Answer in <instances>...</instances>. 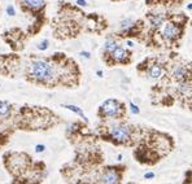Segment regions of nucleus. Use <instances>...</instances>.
Segmentation results:
<instances>
[{"label":"nucleus","mask_w":192,"mask_h":184,"mask_svg":"<svg viewBox=\"0 0 192 184\" xmlns=\"http://www.w3.org/2000/svg\"><path fill=\"white\" fill-rule=\"evenodd\" d=\"M25 78L27 82L47 88H56L57 86L72 88L79 84L80 70L77 62L65 53H55L51 57L33 55L26 67Z\"/></svg>","instance_id":"obj_1"},{"label":"nucleus","mask_w":192,"mask_h":184,"mask_svg":"<svg viewBox=\"0 0 192 184\" xmlns=\"http://www.w3.org/2000/svg\"><path fill=\"white\" fill-rule=\"evenodd\" d=\"M144 132L145 136L142 137L139 145L134 151V157L139 163L155 165L173 151L174 140L171 136L160 131L144 130Z\"/></svg>","instance_id":"obj_2"},{"label":"nucleus","mask_w":192,"mask_h":184,"mask_svg":"<svg viewBox=\"0 0 192 184\" xmlns=\"http://www.w3.org/2000/svg\"><path fill=\"white\" fill-rule=\"evenodd\" d=\"M5 169L17 182H43L42 172H45L43 162H33V158L24 152H7L3 156Z\"/></svg>","instance_id":"obj_3"},{"label":"nucleus","mask_w":192,"mask_h":184,"mask_svg":"<svg viewBox=\"0 0 192 184\" xmlns=\"http://www.w3.org/2000/svg\"><path fill=\"white\" fill-rule=\"evenodd\" d=\"M13 119L16 127L25 131H44L60 123V117L45 106H21Z\"/></svg>","instance_id":"obj_4"},{"label":"nucleus","mask_w":192,"mask_h":184,"mask_svg":"<svg viewBox=\"0 0 192 184\" xmlns=\"http://www.w3.org/2000/svg\"><path fill=\"white\" fill-rule=\"evenodd\" d=\"M99 132H100L101 139L110 144L117 147H134L136 143L138 134L140 131L130 123L117 121V123L114 125H104L103 127H100Z\"/></svg>","instance_id":"obj_5"},{"label":"nucleus","mask_w":192,"mask_h":184,"mask_svg":"<svg viewBox=\"0 0 192 184\" xmlns=\"http://www.w3.org/2000/svg\"><path fill=\"white\" fill-rule=\"evenodd\" d=\"M187 22H188V18L182 16V14L173 16L167 21H165L164 24L161 25L162 26L161 36L165 40V43L171 44V45H177L178 42L184 35V30H186Z\"/></svg>","instance_id":"obj_6"},{"label":"nucleus","mask_w":192,"mask_h":184,"mask_svg":"<svg viewBox=\"0 0 192 184\" xmlns=\"http://www.w3.org/2000/svg\"><path fill=\"white\" fill-rule=\"evenodd\" d=\"M20 9L24 13H29L34 16L35 22L31 25L29 30V35L34 36L38 34L43 27L44 24V14H45V0H17Z\"/></svg>","instance_id":"obj_7"},{"label":"nucleus","mask_w":192,"mask_h":184,"mask_svg":"<svg viewBox=\"0 0 192 184\" xmlns=\"http://www.w3.org/2000/svg\"><path fill=\"white\" fill-rule=\"evenodd\" d=\"M125 102L117 99H107L97 109V117L101 121H122L126 117Z\"/></svg>","instance_id":"obj_8"},{"label":"nucleus","mask_w":192,"mask_h":184,"mask_svg":"<svg viewBox=\"0 0 192 184\" xmlns=\"http://www.w3.org/2000/svg\"><path fill=\"white\" fill-rule=\"evenodd\" d=\"M125 165H108L95 172L91 178V182L103 184H118L123 180V174L126 172Z\"/></svg>","instance_id":"obj_9"},{"label":"nucleus","mask_w":192,"mask_h":184,"mask_svg":"<svg viewBox=\"0 0 192 184\" xmlns=\"http://www.w3.org/2000/svg\"><path fill=\"white\" fill-rule=\"evenodd\" d=\"M104 62L108 66H113V65H129L132 61V52L130 49H127L125 47H121L118 44L112 52L108 53L107 56H103Z\"/></svg>","instance_id":"obj_10"},{"label":"nucleus","mask_w":192,"mask_h":184,"mask_svg":"<svg viewBox=\"0 0 192 184\" xmlns=\"http://www.w3.org/2000/svg\"><path fill=\"white\" fill-rule=\"evenodd\" d=\"M144 70V74H147L149 79L152 80H160L164 77V73L166 71V67L160 61L153 59H145L142 64L138 65V71L142 73Z\"/></svg>","instance_id":"obj_11"},{"label":"nucleus","mask_w":192,"mask_h":184,"mask_svg":"<svg viewBox=\"0 0 192 184\" xmlns=\"http://www.w3.org/2000/svg\"><path fill=\"white\" fill-rule=\"evenodd\" d=\"M16 113L14 105L10 104L9 101H0V125H4L5 122H9L10 119H13Z\"/></svg>","instance_id":"obj_12"},{"label":"nucleus","mask_w":192,"mask_h":184,"mask_svg":"<svg viewBox=\"0 0 192 184\" xmlns=\"http://www.w3.org/2000/svg\"><path fill=\"white\" fill-rule=\"evenodd\" d=\"M147 18H148V21H149L151 26L157 30V29H160L161 25L167 20V16L161 14V13H148V14H147Z\"/></svg>","instance_id":"obj_13"},{"label":"nucleus","mask_w":192,"mask_h":184,"mask_svg":"<svg viewBox=\"0 0 192 184\" xmlns=\"http://www.w3.org/2000/svg\"><path fill=\"white\" fill-rule=\"evenodd\" d=\"M118 45V42H117V36H108L105 43H104V51H103V56H107L108 53H110Z\"/></svg>","instance_id":"obj_14"},{"label":"nucleus","mask_w":192,"mask_h":184,"mask_svg":"<svg viewBox=\"0 0 192 184\" xmlns=\"http://www.w3.org/2000/svg\"><path fill=\"white\" fill-rule=\"evenodd\" d=\"M62 106H64V108H66V109H69V110L74 112V113L79 114V116L84 119V122H87V118H86V116H84V113H83L82 110H80V109H79L78 106H75V105H62Z\"/></svg>","instance_id":"obj_15"},{"label":"nucleus","mask_w":192,"mask_h":184,"mask_svg":"<svg viewBox=\"0 0 192 184\" xmlns=\"http://www.w3.org/2000/svg\"><path fill=\"white\" fill-rule=\"evenodd\" d=\"M48 47H49V42H48V39H44L42 43H39V45H38V48L40 49V51H45V49H48Z\"/></svg>","instance_id":"obj_16"},{"label":"nucleus","mask_w":192,"mask_h":184,"mask_svg":"<svg viewBox=\"0 0 192 184\" xmlns=\"http://www.w3.org/2000/svg\"><path fill=\"white\" fill-rule=\"evenodd\" d=\"M7 12H8V14H9V16H14V14H16L13 5H8V7H7Z\"/></svg>","instance_id":"obj_17"},{"label":"nucleus","mask_w":192,"mask_h":184,"mask_svg":"<svg viewBox=\"0 0 192 184\" xmlns=\"http://www.w3.org/2000/svg\"><path fill=\"white\" fill-rule=\"evenodd\" d=\"M130 106H131V110L135 113V114H139V108L136 105H134V102H130Z\"/></svg>","instance_id":"obj_18"},{"label":"nucleus","mask_w":192,"mask_h":184,"mask_svg":"<svg viewBox=\"0 0 192 184\" xmlns=\"http://www.w3.org/2000/svg\"><path fill=\"white\" fill-rule=\"evenodd\" d=\"M144 178H145V179H153V178H155V174H153V172H148V174L144 175Z\"/></svg>","instance_id":"obj_19"},{"label":"nucleus","mask_w":192,"mask_h":184,"mask_svg":"<svg viewBox=\"0 0 192 184\" xmlns=\"http://www.w3.org/2000/svg\"><path fill=\"white\" fill-rule=\"evenodd\" d=\"M44 151V145H37V152L40 153V152H43Z\"/></svg>","instance_id":"obj_20"},{"label":"nucleus","mask_w":192,"mask_h":184,"mask_svg":"<svg viewBox=\"0 0 192 184\" xmlns=\"http://www.w3.org/2000/svg\"><path fill=\"white\" fill-rule=\"evenodd\" d=\"M80 55H82V56H84L86 59H90V57H91V55H90L88 52H80Z\"/></svg>","instance_id":"obj_21"},{"label":"nucleus","mask_w":192,"mask_h":184,"mask_svg":"<svg viewBox=\"0 0 192 184\" xmlns=\"http://www.w3.org/2000/svg\"><path fill=\"white\" fill-rule=\"evenodd\" d=\"M77 3H78L79 5H87V4H86V0H77Z\"/></svg>","instance_id":"obj_22"},{"label":"nucleus","mask_w":192,"mask_h":184,"mask_svg":"<svg viewBox=\"0 0 192 184\" xmlns=\"http://www.w3.org/2000/svg\"><path fill=\"white\" fill-rule=\"evenodd\" d=\"M113 2H118V0H113Z\"/></svg>","instance_id":"obj_23"}]
</instances>
